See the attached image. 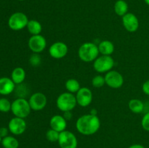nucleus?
Returning <instances> with one entry per match:
<instances>
[{
	"mask_svg": "<svg viewBox=\"0 0 149 148\" xmlns=\"http://www.w3.org/2000/svg\"><path fill=\"white\" fill-rule=\"evenodd\" d=\"M100 127V120L97 115L84 114L80 116L76 121V128L78 132L85 136L93 135L98 131Z\"/></svg>",
	"mask_w": 149,
	"mask_h": 148,
	"instance_id": "f257e3e1",
	"label": "nucleus"
},
{
	"mask_svg": "<svg viewBox=\"0 0 149 148\" xmlns=\"http://www.w3.org/2000/svg\"><path fill=\"white\" fill-rule=\"evenodd\" d=\"M99 54L98 46L93 42H85L82 44L78 50L79 57L84 62H94Z\"/></svg>",
	"mask_w": 149,
	"mask_h": 148,
	"instance_id": "f03ea898",
	"label": "nucleus"
},
{
	"mask_svg": "<svg viewBox=\"0 0 149 148\" xmlns=\"http://www.w3.org/2000/svg\"><path fill=\"white\" fill-rule=\"evenodd\" d=\"M77 104V99L74 94L68 91L60 94L56 100L57 107L63 113L72 111Z\"/></svg>",
	"mask_w": 149,
	"mask_h": 148,
	"instance_id": "7ed1b4c3",
	"label": "nucleus"
},
{
	"mask_svg": "<svg viewBox=\"0 0 149 148\" xmlns=\"http://www.w3.org/2000/svg\"><path fill=\"white\" fill-rule=\"evenodd\" d=\"M31 110L29 100L23 97H18L12 102L11 111L15 117L26 118Z\"/></svg>",
	"mask_w": 149,
	"mask_h": 148,
	"instance_id": "20e7f679",
	"label": "nucleus"
},
{
	"mask_svg": "<svg viewBox=\"0 0 149 148\" xmlns=\"http://www.w3.org/2000/svg\"><path fill=\"white\" fill-rule=\"evenodd\" d=\"M114 65V59L109 55L98 56L93 62V68L99 73H106L111 71Z\"/></svg>",
	"mask_w": 149,
	"mask_h": 148,
	"instance_id": "39448f33",
	"label": "nucleus"
},
{
	"mask_svg": "<svg viewBox=\"0 0 149 148\" xmlns=\"http://www.w3.org/2000/svg\"><path fill=\"white\" fill-rule=\"evenodd\" d=\"M29 18L26 14L20 12H15L8 20V26L13 30H20L25 28L29 23Z\"/></svg>",
	"mask_w": 149,
	"mask_h": 148,
	"instance_id": "423d86ee",
	"label": "nucleus"
},
{
	"mask_svg": "<svg viewBox=\"0 0 149 148\" xmlns=\"http://www.w3.org/2000/svg\"><path fill=\"white\" fill-rule=\"evenodd\" d=\"M58 144L61 148H77L78 140L73 132L65 130L60 133Z\"/></svg>",
	"mask_w": 149,
	"mask_h": 148,
	"instance_id": "0eeeda50",
	"label": "nucleus"
},
{
	"mask_svg": "<svg viewBox=\"0 0 149 148\" xmlns=\"http://www.w3.org/2000/svg\"><path fill=\"white\" fill-rule=\"evenodd\" d=\"M29 48L33 53L39 54L43 52L47 46V40L42 35H33L28 41Z\"/></svg>",
	"mask_w": 149,
	"mask_h": 148,
	"instance_id": "6e6552de",
	"label": "nucleus"
},
{
	"mask_svg": "<svg viewBox=\"0 0 149 148\" xmlns=\"http://www.w3.org/2000/svg\"><path fill=\"white\" fill-rule=\"evenodd\" d=\"M106 84L112 89H119L124 84V77L122 74L116 71H109L104 76Z\"/></svg>",
	"mask_w": 149,
	"mask_h": 148,
	"instance_id": "1a4fd4ad",
	"label": "nucleus"
},
{
	"mask_svg": "<svg viewBox=\"0 0 149 148\" xmlns=\"http://www.w3.org/2000/svg\"><path fill=\"white\" fill-rule=\"evenodd\" d=\"M29 102L32 110L40 111L46 107L47 99L46 95L43 93L35 92L29 97Z\"/></svg>",
	"mask_w": 149,
	"mask_h": 148,
	"instance_id": "9d476101",
	"label": "nucleus"
},
{
	"mask_svg": "<svg viewBox=\"0 0 149 148\" xmlns=\"http://www.w3.org/2000/svg\"><path fill=\"white\" fill-rule=\"evenodd\" d=\"M75 96L77 104L82 107H88L93 102V91L87 87H81V89L76 93Z\"/></svg>",
	"mask_w": 149,
	"mask_h": 148,
	"instance_id": "9b49d317",
	"label": "nucleus"
},
{
	"mask_svg": "<svg viewBox=\"0 0 149 148\" xmlns=\"http://www.w3.org/2000/svg\"><path fill=\"white\" fill-rule=\"evenodd\" d=\"M68 52V46L66 44L62 41L55 42L49 48V54L50 57L56 59H60L65 57Z\"/></svg>",
	"mask_w": 149,
	"mask_h": 148,
	"instance_id": "f8f14e48",
	"label": "nucleus"
},
{
	"mask_svg": "<svg viewBox=\"0 0 149 148\" xmlns=\"http://www.w3.org/2000/svg\"><path fill=\"white\" fill-rule=\"evenodd\" d=\"M26 126L27 124L24 118L15 117V116L8 123L9 131L14 135L23 134L26 131Z\"/></svg>",
	"mask_w": 149,
	"mask_h": 148,
	"instance_id": "ddd939ff",
	"label": "nucleus"
},
{
	"mask_svg": "<svg viewBox=\"0 0 149 148\" xmlns=\"http://www.w3.org/2000/svg\"><path fill=\"white\" fill-rule=\"evenodd\" d=\"M122 25L125 30L130 33H134L139 28V20L133 13L127 12L122 17Z\"/></svg>",
	"mask_w": 149,
	"mask_h": 148,
	"instance_id": "4468645a",
	"label": "nucleus"
},
{
	"mask_svg": "<svg viewBox=\"0 0 149 148\" xmlns=\"http://www.w3.org/2000/svg\"><path fill=\"white\" fill-rule=\"evenodd\" d=\"M49 126L50 129H54L61 133L66 129L67 120H65L63 115H55L49 120Z\"/></svg>",
	"mask_w": 149,
	"mask_h": 148,
	"instance_id": "2eb2a0df",
	"label": "nucleus"
},
{
	"mask_svg": "<svg viewBox=\"0 0 149 148\" xmlns=\"http://www.w3.org/2000/svg\"><path fill=\"white\" fill-rule=\"evenodd\" d=\"M15 89V84L13 80L7 77L0 78V94L1 95H8Z\"/></svg>",
	"mask_w": 149,
	"mask_h": 148,
	"instance_id": "dca6fc26",
	"label": "nucleus"
},
{
	"mask_svg": "<svg viewBox=\"0 0 149 148\" xmlns=\"http://www.w3.org/2000/svg\"><path fill=\"white\" fill-rule=\"evenodd\" d=\"M99 52L102 55H111L113 53L115 49L114 44L109 40H103L97 45Z\"/></svg>",
	"mask_w": 149,
	"mask_h": 148,
	"instance_id": "f3484780",
	"label": "nucleus"
},
{
	"mask_svg": "<svg viewBox=\"0 0 149 148\" xmlns=\"http://www.w3.org/2000/svg\"><path fill=\"white\" fill-rule=\"evenodd\" d=\"M26 71L21 67L15 68L11 73V79L15 84H21L26 78Z\"/></svg>",
	"mask_w": 149,
	"mask_h": 148,
	"instance_id": "a211bd4d",
	"label": "nucleus"
},
{
	"mask_svg": "<svg viewBox=\"0 0 149 148\" xmlns=\"http://www.w3.org/2000/svg\"><path fill=\"white\" fill-rule=\"evenodd\" d=\"M128 107L133 113L139 114L143 112L144 103L138 99H132L128 103Z\"/></svg>",
	"mask_w": 149,
	"mask_h": 148,
	"instance_id": "6ab92c4d",
	"label": "nucleus"
},
{
	"mask_svg": "<svg viewBox=\"0 0 149 148\" xmlns=\"http://www.w3.org/2000/svg\"><path fill=\"white\" fill-rule=\"evenodd\" d=\"M26 28L28 29V31L31 34V36L40 34L42 30V24L40 23V22H39L36 20H29Z\"/></svg>",
	"mask_w": 149,
	"mask_h": 148,
	"instance_id": "aec40b11",
	"label": "nucleus"
},
{
	"mask_svg": "<svg viewBox=\"0 0 149 148\" xmlns=\"http://www.w3.org/2000/svg\"><path fill=\"white\" fill-rule=\"evenodd\" d=\"M114 12L117 15L123 17L128 12V4L125 0H118L114 4Z\"/></svg>",
	"mask_w": 149,
	"mask_h": 148,
	"instance_id": "412c9836",
	"label": "nucleus"
},
{
	"mask_svg": "<svg viewBox=\"0 0 149 148\" xmlns=\"http://www.w3.org/2000/svg\"><path fill=\"white\" fill-rule=\"evenodd\" d=\"M65 86L67 91L72 94H76L81 89L79 82L75 78H69L67 80L65 81Z\"/></svg>",
	"mask_w": 149,
	"mask_h": 148,
	"instance_id": "4be33fe9",
	"label": "nucleus"
},
{
	"mask_svg": "<svg viewBox=\"0 0 149 148\" xmlns=\"http://www.w3.org/2000/svg\"><path fill=\"white\" fill-rule=\"evenodd\" d=\"M1 144L4 148H18L19 147L18 140L12 136H7L2 138Z\"/></svg>",
	"mask_w": 149,
	"mask_h": 148,
	"instance_id": "5701e85b",
	"label": "nucleus"
},
{
	"mask_svg": "<svg viewBox=\"0 0 149 148\" xmlns=\"http://www.w3.org/2000/svg\"><path fill=\"white\" fill-rule=\"evenodd\" d=\"M60 136V132L54 130V129H50L47 130L46 132V138L49 142H58Z\"/></svg>",
	"mask_w": 149,
	"mask_h": 148,
	"instance_id": "b1692460",
	"label": "nucleus"
},
{
	"mask_svg": "<svg viewBox=\"0 0 149 148\" xmlns=\"http://www.w3.org/2000/svg\"><path fill=\"white\" fill-rule=\"evenodd\" d=\"M92 84L95 88H101L106 84L104 76L101 75H97L93 77L92 80Z\"/></svg>",
	"mask_w": 149,
	"mask_h": 148,
	"instance_id": "393cba45",
	"label": "nucleus"
},
{
	"mask_svg": "<svg viewBox=\"0 0 149 148\" xmlns=\"http://www.w3.org/2000/svg\"><path fill=\"white\" fill-rule=\"evenodd\" d=\"M12 103L10 100L6 98L0 99V112L2 113H7L11 110Z\"/></svg>",
	"mask_w": 149,
	"mask_h": 148,
	"instance_id": "a878e982",
	"label": "nucleus"
},
{
	"mask_svg": "<svg viewBox=\"0 0 149 148\" xmlns=\"http://www.w3.org/2000/svg\"><path fill=\"white\" fill-rule=\"evenodd\" d=\"M41 62H42V58L39 56V54L33 53V55H31L29 58V62L33 67L39 66L41 64Z\"/></svg>",
	"mask_w": 149,
	"mask_h": 148,
	"instance_id": "bb28decb",
	"label": "nucleus"
},
{
	"mask_svg": "<svg viewBox=\"0 0 149 148\" xmlns=\"http://www.w3.org/2000/svg\"><path fill=\"white\" fill-rule=\"evenodd\" d=\"M141 126L144 130L149 131V111L143 116L141 120Z\"/></svg>",
	"mask_w": 149,
	"mask_h": 148,
	"instance_id": "cd10ccee",
	"label": "nucleus"
},
{
	"mask_svg": "<svg viewBox=\"0 0 149 148\" xmlns=\"http://www.w3.org/2000/svg\"><path fill=\"white\" fill-rule=\"evenodd\" d=\"M142 90L144 94L149 96V80L143 83L142 86Z\"/></svg>",
	"mask_w": 149,
	"mask_h": 148,
	"instance_id": "c85d7f7f",
	"label": "nucleus"
},
{
	"mask_svg": "<svg viewBox=\"0 0 149 148\" xmlns=\"http://www.w3.org/2000/svg\"><path fill=\"white\" fill-rule=\"evenodd\" d=\"M9 131L8 128L6 127H1L0 128V136L1 138L6 137L7 136H8V132Z\"/></svg>",
	"mask_w": 149,
	"mask_h": 148,
	"instance_id": "c756f323",
	"label": "nucleus"
},
{
	"mask_svg": "<svg viewBox=\"0 0 149 148\" xmlns=\"http://www.w3.org/2000/svg\"><path fill=\"white\" fill-rule=\"evenodd\" d=\"M72 113H71V111H67V112H64L63 113V117L65 118V120L68 121V120H71V118H72Z\"/></svg>",
	"mask_w": 149,
	"mask_h": 148,
	"instance_id": "7c9ffc66",
	"label": "nucleus"
},
{
	"mask_svg": "<svg viewBox=\"0 0 149 148\" xmlns=\"http://www.w3.org/2000/svg\"><path fill=\"white\" fill-rule=\"evenodd\" d=\"M128 148H145V147L140 144H134V145H130Z\"/></svg>",
	"mask_w": 149,
	"mask_h": 148,
	"instance_id": "2f4dec72",
	"label": "nucleus"
},
{
	"mask_svg": "<svg viewBox=\"0 0 149 148\" xmlns=\"http://www.w3.org/2000/svg\"><path fill=\"white\" fill-rule=\"evenodd\" d=\"M90 114L92 115H97V110H96V109H93V110H91V111H90Z\"/></svg>",
	"mask_w": 149,
	"mask_h": 148,
	"instance_id": "473e14b6",
	"label": "nucleus"
},
{
	"mask_svg": "<svg viewBox=\"0 0 149 148\" xmlns=\"http://www.w3.org/2000/svg\"><path fill=\"white\" fill-rule=\"evenodd\" d=\"M144 1L146 2V4H148V5L149 6V0H144Z\"/></svg>",
	"mask_w": 149,
	"mask_h": 148,
	"instance_id": "72a5a7b5",
	"label": "nucleus"
},
{
	"mask_svg": "<svg viewBox=\"0 0 149 148\" xmlns=\"http://www.w3.org/2000/svg\"><path fill=\"white\" fill-rule=\"evenodd\" d=\"M1 140H2V138H1V136H0V144L1 143Z\"/></svg>",
	"mask_w": 149,
	"mask_h": 148,
	"instance_id": "f704fd0d",
	"label": "nucleus"
},
{
	"mask_svg": "<svg viewBox=\"0 0 149 148\" xmlns=\"http://www.w3.org/2000/svg\"><path fill=\"white\" fill-rule=\"evenodd\" d=\"M18 1H25V0H18Z\"/></svg>",
	"mask_w": 149,
	"mask_h": 148,
	"instance_id": "c9c22d12",
	"label": "nucleus"
}]
</instances>
